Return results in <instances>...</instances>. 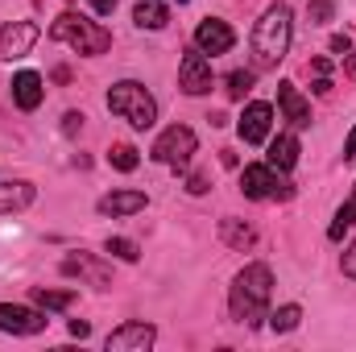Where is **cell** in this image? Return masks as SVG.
Here are the masks:
<instances>
[{
  "instance_id": "obj_1",
  "label": "cell",
  "mask_w": 356,
  "mask_h": 352,
  "mask_svg": "<svg viewBox=\"0 0 356 352\" xmlns=\"http://www.w3.org/2000/svg\"><path fill=\"white\" fill-rule=\"evenodd\" d=\"M269 294H273V273H269V265H261V262L245 265V269L236 273V282H232V294H228L232 319L245 323V328H257L269 311Z\"/></svg>"
},
{
  "instance_id": "obj_2",
  "label": "cell",
  "mask_w": 356,
  "mask_h": 352,
  "mask_svg": "<svg viewBox=\"0 0 356 352\" xmlns=\"http://www.w3.org/2000/svg\"><path fill=\"white\" fill-rule=\"evenodd\" d=\"M290 50V8L286 4H269L261 13V21L253 25V63L269 71L286 58Z\"/></svg>"
},
{
  "instance_id": "obj_3",
  "label": "cell",
  "mask_w": 356,
  "mask_h": 352,
  "mask_svg": "<svg viewBox=\"0 0 356 352\" xmlns=\"http://www.w3.org/2000/svg\"><path fill=\"white\" fill-rule=\"evenodd\" d=\"M50 38H54V42H67L75 54H104V50L112 46V33H108L99 21L83 17V13H63V17H54Z\"/></svg>"
},
{
  "instance_id": "obj_4",
  "label": "cell",
  "mask_w": 356,
  "mask_h": 352,
  "mask_svg": "<svg viewBox=\"0 0 356 352\" xmlns=\"http://www.w3.org/2000/svg\"><path fill=\"white\" fill-rule=\"evenodd\" d=\"M108 112H116V116L129 120L133 129H149V125L158 120V104H154V95L141 88V83H133V79L108 88Z\"/></svg>"
},
{
  "instance_id": "obj_5",
  "label": "cell",
  "mask_w": 356,
  "mask_h": 352,
  "mask_svg": "<svg viewBox=\"0 0 356 352\" xmlns=\"http://www.w3.org/2000/svg\"><path fill=\"white\" fill-rule=\"evenodd\" d=\"M195 150H199V141H195V133H191L186 125H170V129L154 141V158H158L162 166H175V170H182V166L191 162Z\"/></svg>"
},
{
  "instance_id": "obj_6",
  "label": "cell",
  "mask_w": 356,
  "mask_h": 352,
  "mask_svg": "<svg viewBox=\"0 0 356 352\" xmlns=\"http://www.w3.org/2000/svg\"><path fill=\"white\" fill-rule=\"evenodd\" d=\"M241 191L245 199H290V182H282L273 166H245L241 175Z\"/></svg>"
},
{
  "instance_id": "obj_7",
  "label": "cell",
  "mask_w": 356,
  "mask_h": 352,
  "mask_svg": "<svg viewBox=\"0 0 356 352\" xmlns=\"http://www.w3.org/2000/svg\"><path fill=\"white\" fill-rule=\"evenodd\" d=\"M178 88L186 91V95L211 91V63H207V54H203L199 46L182 54V63H178Z\"/></svg>"
},
{
  "instance_id": "obj_8",
  "label": "cell",
  "mask_w": 356,
  "mask_h": 352,
  "mask_svg": "<svg viewBox=\"0 0 356 352\" xmlns=\"http://www.w3.org/2000/svg\"><path fill=\"white\" fill-rule=\"evenodd\" d=\"M0 332H13V336H38V332H46V315L33 311V307L0 303Z\"/></svg>"
},
{
  "instance_id": "obj_9",
  "label": "cell",
  "mask_w": 356,
  "mask_h": 352,
  "mask_svg": "<svg viewBox=\"0 0 356 352\" xmlns=\"http://www.w3.org/2000/svg\"><path fill=\"white\" fill-rule=\"evenodd\" d=\"M154 340H158L154 323H141V319H133V323H120V328L108 336V352H145Z\"/></svg>"
},
{
  "instance_id": "obj_10",
  "label": "cell",
  "mask_w": 356,
  "mask_h": 352,
  "mask_svg": "<svg viewBox=\"0 0 356 352\" xmlns=\"http://www.w3.org/2000/svg\"><path fill=\"white\" fill-rule=\"evenodd\" d=\"M195 46L203 50V54H228L232 46H236V33H232V25L228 21H199V29H195Z\"/></svg>"
},
{
  "instance_id": "obj_11",
  "label": "cell",
  "mask_w": 356,
  "mask_h": 352,
  "mask_svg": "<svg viewBox=\"0 0 356 352\" xmlns=\"http://www.w3.org/2000/svg\"><path fill=\"white\" fill-rule=\"evenodd\" d=\"M38 25L33 21H13V25H4L0 29V58H25L29 54V46L38 42Z\"/></svg>"
},
{
  "instance_id": "obj_12",
  "label": "cell",
  "mask_w": 356,
  "mask_h": 352,
  "mask_svg": "<svg viewBox=\"0 0 356 352\" xmlns=\"http://www.w3.org/2000/svg\"><path fill=\"white\" fill-rule=\"evenodd\" d=\"M269 125H273V108L269 104H249L245 108V116H241V141H249V145H261L269 137Z\"/></svg>"
},
{
  "instance_id": "obj_13",
  "label": "cell",
  "mask_w": 356,
  "mask_h": 352,
  "mask_svg": "<svg viewBox=\"0 0 356 352\" xmlns=\"http://www.w3.org/2000/svg\"><path fill=\"white\" fill-rule=\"evenodd\" d=\"M63 273H67V278H88L91 286H108V282H112V269L104 262H95L91 253H71V257H63Z\"/></svg>"
},
{
  "instance_id": "obj_14",
  "label": "cell",
  "mask_w": 356,
  "mask_h": 352,
  "mask_svg": "<svg viewBox=\"0 0 356 352\" xmlns=\"http://www.w3.org/2000/svg\"><path fill=\"white\" fill-rule=\"evenodd\" d=\"M277 104H282V112H286V120H290L294 129H307V125H311V104L298 95L294 83H277Z\"/></svg>"
},
{
  "instance_id": "obj_15",
  "label": "cell",
  "mask_w": 356,
  "mask_h": 352,
  "mask_svg": "<svg viewBox=\"0 0 356 352\" xmlns=\"http://www.w3.org/2000/svg\"><path fill=\"white\" fill-rule=\"evenodd\" d=\"M145 207V191H112L99 199V216H133Z\"/></svg>"
},
{
  "instance_id": "obj_16",
  "label": "cell",
  "mask_w": 356,
  "mask_h": 352,
  "mask_svg": "<svg viewBox=\"0 0 356 352\" xmlns=\"http://www.w3.org/2000/svg\"><path fill=\"white\" fill-rule=\"evenodd\" d=\"M38 199V191L29 182H0V216H13L21 207H29Z\"/></svg>"
},
{
  "instance_id": "obj_17",
  "label": "cell",
  "mask_w": 356,
  "mask_h": 352,
  "mask_svg": "<svg viewBox=\"0 0 356 352\" xmlns=\"http://www.w3.org/2000/svg\"><path fill=\"white\" fill-rule=\"evenodd\" d=\"M13 99H17L25 112H33V108L42 104V75H38V71H21V75L13 79Z\"/></svg>"
},
{
  "instance_id": "obj_18",
  "label": "cell",
  "mask_w": 356,
  "mask_h": 352,
  "mask_svg": "<svg viewBox=\"0 0 356 352\" xmlns=\"http://www.w3.org/2000/svg\"><path fill=\"white\" fill-rule=\"evenodd\" d=\"M294 162H298V141H294L290 133L273 137V141H269V166H273V170H290Z\"/></svg>"
},
{
  "instance_id": "obj_19",
  "label": "cell",
  "mask_w": 356,
  "mask_h": 352,
  "mask_svg": "<svg viewBox=\"0 0 356 352\" xmlns=\"http://www.w3.org/2000/svg\"><path fill=\"white\" fill-rule=\"evenodd\" d=\"M133 21H137L141 29H166L170 13H166V4H158V0H141V4L133 8Z\"/></svg>"
},
{
  "instance_id": "obj_20",
  "label": "cell",
  "mask_w": 356,
  "mask_h": 352,
  "mask_svg": "<svg viewBox=\"0 0 356 352\" xmlns=\"http://www.w3.org/2000/svg\"><path fill=\"white\" fill-rule=\"evenodd\" d=\"M220 237H224V245H232V249H249V245L257 241V232H253L249 224H241V220H220Z\"/></svg>"
},
{
  "instance_id": "obj_21",
  "label": "cell",
  "mask_w": 356,
  "mask_h": 352,
  "mask_svg": "<svg viewBox=\"0 0 356 352\" xmlns=\"http://www.w3.org/2000/svg\"><path fill=\"white\" fill-rule=\"evenodd\" d=\"M298 319H302V307L286 303V307H277V311L269 315V328H273V332H294V328H298Z\"/></svg>"
},
{
  "instance_id": "obj_22",
  "label": "cell",
  "mask_w": 356,
  "mask_h": 352,
  "mask_svg": "<svg viewBox=\"0 0 356 352\" xmlns=\"http://www.w3.org/2000/svg\"><path fill=\"white\" fill-rule=\"evenodd\" d=\"M33 303L46 307V311H63V307L75 303V294L71 290H33Z\"/></svg>"
},
{
  "instance_id": "obj_23",
  "label": "cell",
  "mask_w": 356,
  "mask_h": 352,
  "mask_svg": "<svg viewBox=\"0 0 356 352\" xmlns=\"http://www.w3.org/2000/svg\"><path fill=\"white\" fill-rule=\"evenodd\" d=\"M112 257H120V262H137L141 257V249H137V241H129V237H108V245H104Z\"/></svg>"
},
{
  "instance_id": "obj_24",
  "label": "cell",
  "mask_w": 356,
  "mask_h": 352,
  "mask_svg": "<svg viewBox=\"0 0 356 352\" xmlns=\"http://www.w3.org/2000/svg\"><path fill=\"white\" fill-rule=\"evenodd\" d=\"M108 162H112L116 170H124V175H129V170H137V150H133V145H112Z\"/></svg>"
},
{
  "instance_id": "obj_25",
  "label": "cell",
  "mask_w": 356,
  "mask_h": 352,
  "mask_svg": "<svg viewBox=\"0 0 356 352\" xmlns=\"http://www.w3.org/2000/svg\"><path fill=\"white\" fill-rule=\"evenodd\" d=\"M249 88H253V71H232V75H228V95H232V99H245Z\"/></svg>"
},
{
  "instance_id": "obj_26",
  "label": "cell",
  "mask_w": 356,
  "mask_h": 352,
  "mask_svg": "<svg viewBox=\"0 0 356 352\" xmlns=\"http://www.w3.org/2000/svg\"><path fill=\"white\" fill-rule=\"evenodd\" d=\"M311 17H315V25H323L332 17V0H311Z\"/></svg>"
},
{
  "instance_id": "obj_27",
  "label": "cell",
  "mask_w": 356,
  "mask_h": 352,
  "mask_svg": "<svg viewBox=\"0 0 356 352\" xmlns=\"http://www.w3.org/2000/svg\"><path fill=\"white\" fill-rule=\"evenodd\" d=\"M340 265H344V278H353V282H356V245L344 249V262H340Z\"/></svg>"
},
{
  "instance_id": "obj_28",
  "label": "cell",
  "mask_w": 356,
  "mask_h": 352,
  "mask_svg": "<svg viewBox=\"0 0 356 352\" xmlns=\"http://www.w3.org/2000/svg\"><path fill=\"white\" fill-rule=\"evenodd\" d=\"M63 129H67V133H79V129H83V112H67V116H63Z\"/></svg>"
},
{
  "instance_id": "obj_29",
  "label": "cell",
  "mask_w": 356,
  "mask_h": 352,
  "mask_svg": "<svg viewBox=\"0 0 356 352\" xmlns=\"http://www.w3.org/2000/svg\"><path fill=\"white\" fill-rule=\"evenodd\" d=\"M327 46H332V54H348V50H353V42H348L344 33H336V38H332Z\"/></svg>"
},
{
  "instance_id": "obj_30",
  "label": "cell",
  "mask_w": 356,
  "mask_h": 352,
  "mask_svg": "<svg viewBox=\"0 0 356 352\" xmlns=\"http://www.w3.org/2000/svg\"><path fill=\"white\" fill-rule=\"evenodd\" d=\"M191 195H203L207 191V175H191V186H186Z\"/></svg>"
},
{
  "instance_id": "obj_31",
  "label": "cell",
  "mask_w": 356,
  "mask_h": 352,
  "mask_svg": "<svg viewBox=\"0 0 356 352\" xmlns=\"http://www.w3.org/2000/svg\"><path fill=\"white\" fill-rule=\"evenodd\" d=\"M91 8H95V13H99V17H108V13H112V8H116V0H91Z\"/></svg>"
},
{
  "instance_id": "obj_32",
  "label": "cell",
  "mask_w": 356,
  "mask_h": 352,
  "mask_svg": "<svg viewBox=\"0 0 356 352\" xmlns=\"http://www.w3.org/2000/svg\"><path fill=\"white\" fill-rule=\"evenodd\" d=\"M344 75H348V79H356V50H348V54H344Z\"/></svg>"
},
{
  "instance_id": "obj_33",
  "label": "cell",
  "mask_w": 356,
  "mask_h": 352,
  "mask_svg": "<svg viewBox=\"0 0 356 352\" xmlns=\"http://www.w3.org/2000/svg\"><path fill=\"white\" fill-rule=\"evenodd\" d=\"M71 336H79V340H88V336H91V328H88V323H79V319H71Z\"/></svg>"
},
{
  "instance_id": "obj_34",
  "label": "cell",
  "mask_w": 356,
  "mask_h": 352,
  "mask_svg": "<svg viewBox=\"0 0 356 352\" xmlns=\"http://www.w3.org/2000/svg\"><path fill=\"white\" fill-rule=\"evenodd\" d=\"M344 158H356V129L348 133V141H344Z\"/></svg>"
},
{
  "instance_id": "obj_35",
  "label": "cell",
  "mask_w": 356,
  "mask_h": 352,
  "mask_svg": "<svg viewBox=\"0 0 356 352\" xmlns=\"http://www.w3.org/2000/svg\"><path fill=\"white\" fill-rule=\"evenodd\" d=\"M344 228H348V224H340V220H336V224L327 228V237H332V241H340V237H344Z\"/></svg>"
},
{
  "instance_id": "obj_36",
  "label": "cell",
  "mask_w": 356,
  "mask_h": 352,
  "mask_svg": "<svg viewBox=\"0 0 356 352\" xmlns=\"http://www.w3.org/2000/svg\"><path fill=\"white\" fill-rule=\"evenodd\" d=\"M348 203H353V207H356V186H353V199H348Z\"/></svg>"
},
{
  "instance_id": "obj_37",
  "label": "cell",
  "mask_w": 356,
  "mask_h": 352,
  "mask_svg": "<svg viewBox=\"0 0 356 352\" xmlns=\"http://www.w3.org/2000/svg\"><path fill=\"white\" fill-rule=\"evenodd\" d=\"M178 4H186V0H178Z\"/></svg>"
}]
</instances>
